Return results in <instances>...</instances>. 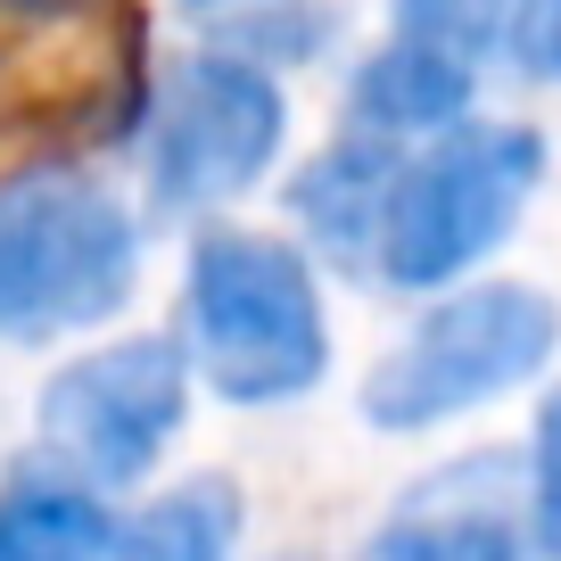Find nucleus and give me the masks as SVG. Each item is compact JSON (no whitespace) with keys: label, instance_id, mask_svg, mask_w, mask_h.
I'll return each mask as SVG.
<instances>
[{"label":"nucleus","instance_id":"nucleus-8","mask_svg":"<svg viewBox=\"0 0 561 561\" xmlns=\"http://www.w3.org/2000/svg\"><path fill=\"white\" fill-rule=\"evenodd\" d=\"M520 545V471L504 455L455 462L421 479L413 504L371 537V553H430V561H504Z\"/></svg>","mask_w":561,"mask_h":561},{"label":"nucleus","instance_id":"nucleus-16","mask_svg":"<svg viewBox=\"0 0 561 561\" xmlns=\"http://www.w3.org/2000/svg\"><path fill=\"white\" fill-rule=\"evenodd\" d=\"M191 9H231V0H191Z\"/></svg>","mask_w":561,"mask_h":561},{"label":"nucleus","instance_id":"nucleus-2","mask_svg":"<svg viewBox=\"0 0 561 561\" xmlns=\"http://www.w3.org/2000/svg\"><path fill=\"white\" fill-rule=\"evenodd\" d=\"M140 231L83 174H9L0 182V339H58L107 322L133 298Z\"/></svg>","mask_w":561,"mask_h":561},{"label":"nucleus","instance_id":"nucleus-6","mask_svg":"<svg viewBox=\"0 0 561 561\" xmlns=\"http://www.w3.org/2000/svg\"><path fill=\"white\" fill-rule=\"evenodd\" d=\"M280 149V91L248 58H191L158 100V140H149V191L165 215L215 207L248 191Z\"/></svg>","mask_w":561,"mask_h":561},{"label":"nucleus","instance_id":"nucleus-11","mask_svg":"<svg viewBox=\"0 0 561 561\" xmlns=\"http://www.w3.org/2000/svg\"><path fill=\"white\" fill-rule=\"evenodd\" d=\"M388 158L380 149H331L314 158V174L298 182V215L314 224V240H331L339 256H355L364 240H380V207H388Z\"/></svg>","mask_w":561,"mask_h":561},{"label":"nucleus","instance_id":"nucleus-14","mask_svg":"<svg viewBox=\"0 0 561 561\" xmlns=\"http://www.w3.org/2000/svg\"><path fill=\"white\" fill-rule=\"evenodd\" d=\"M537 520H545V545H561V388L537 421Z\"/></svg>","mask_w":561,"mask_h":561},{"label":"nucleus","instance_id":"nucleus-13","mask_svg":"<svg viewBox=\"0 0 561 561\" xmlns=\"http://www.w3.org/2000/svg\"><path fill=\"white\" fill-rule=\"evenodd\" d=\"M231 528H240L231 488H224V479H198V488L165 495L149 520L124 528V545H133V553H158V561H207V553H224V545H231Z\"/></svg>","mask_w":561,"mask_h":561},{"label":"nucleus","instance_id":"nucleus-4","mask_svg":"<svg viewBox=\"0 0 561 561\" xmlns=\"http://www.w3.org/2000/svg\"><path fill=\"white\" fill-rule=\"evenodd\" d=\"M545 182V140L528 124H462L446 133L430 158H413L388 182L380 207V273L397 289H438V280L471 273L488 248H504V231L520 224V207Z\"/></svg>","mask_w":561,"mask_h":561},{"label":"nucleus","instance_id":"nucleus-15","mask_svg":"<svg viewBox=\"0 0 561 561\" xmlns=\"http://www.w3.org/2000/svg\"><path fill=\"white\" fill-rule=\"evenodd\" d=\"M537 58L561 75V0H545V18H537Z\"/></svg>","mask_w":561,"mask_h":561},{"label":"nucleus","instance_id":"nucleus-12","mask_svg":"<svg viewBox=\"0 0 561 561\" xmlns=\"http://www.w3.org/2000/svg\"><path fill=\"white\" fill-rule=\"evenodd\" d=\"M397 18H404V34L438 42V50L479 67V58L512 50L520 34H537L545 0H397Z\"/></svg>","mask_w":561,"mask_h":561},{"label":"nucleus","instance_id":"nucleus-3","mask_svg":"<svg viewBox=\"0 0 561 561\" xmlns=\"http://www.w3.org/2000/svg\"><path fill=\"white\" fill-rule=\"evenodd\" d=\"M191 355L231 404H273L322 380L331 364V331H322V298L298 248L256 240V231H215L191 256Z\"/></svg>","mask_w":561,"mask_h":561},{"label":"nucleus","instance_id":"nucleus-5","mask_svg":"<svg viewBox=\"0 0 561 561\" xmlns=\"http://www.w3.org/2000/svg\"><path fill=\"white\" fill-rule=\"evenodd\" d=\"M553 339H561V314L545 289H520V280L462 289L438 314H421L404 331V347L364 380V413L380 430H430L446 413H471V404L520 388L553 355Z\"/></svg>","mask_w":561,"mask_h":561},{"label":"nucleus","instance_id":"nucleus-10","mask_svg":"<svg viewBox=\"0 0 561 561\" xmlns=\"http://www.w3.org/2000/svg\"><path fill=\"white\" fill-rule=\"evenodd\" d=\"M116 545L124 528L83 488H58V479H9L0 488V561H91V553H116Z\"/></svg>","mask_w":561,"mask_h":561},{"label":"nucleus","instance_id":"nucleus-9","mask_svg":"<svg viewBox=\"0 0 561 561\" xmlns=\"http://www.w3.org/2000/svg\"><path fill=\"white\" fill-rule=\"evenodd\" d=\"M471 100V58L438 50V42H388L364 75H355V116L371 133H430V124H455Z\"/></svg>","mask_w":561,"mask_h":561},{"label":"nucleus","instance_id":"nucleus-7","mask_svg":"<svg viewBox=\"0 0 561 561\" xmlns=\"http://www.w3.org/2000/svg\"><path fill=\"white\" fill-rule=\"evenodd\" d=\"M182 421V355L165 339H124V347L67 364L42 388V438L83 479L124 488L165 455Z\"/></svg>","mask_w":561,"mask_h":561},{"label":"nucleus","instance_id":"nucleus-1","mask_svg":"<svg viewBox=\"0 0 561 561\" xmlns=\"http://www.w3.org/2000/svg\"><path fill=\"white\" fill-rule=\"evenodd\" d=\"M140 0H0V174L100 149L140 116Z\"/></svg>","mask_w":561,"mask_h":561}]
</instances>
